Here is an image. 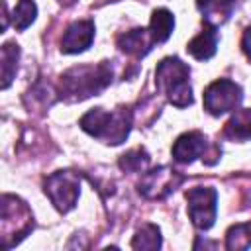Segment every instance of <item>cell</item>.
Returning a JSON list of instances; mask_svg holds the SVG:
<instances>
[{
  "instance_id": "ba28073f",
  "label": "cell",
  "mask_w": 251,
  "mask_h": 251,
  "mask_svg": "<svg viewBox=\"0 0 251 251\" xmlns=\"http://www.w3.org/2000/svg\"><path fill=\"white\" fill-rule=\"evenodd\" d=\"M182 182V175H178L171 167H157L149 173H145L137 184V190L141 196L149 200H161L169 196L178 184Z\"/></svg>"
},
{
  "instance_id": "44dd1931",
  "label": "cell",
  "mask_w": 251,
  "mask_h": 251,
  "mask_svg": "<svg viewBox=\"0 0 251 251\" xmlns=\"http://www.w3.org/2000/svg\"><path fill=\"white\" fill-rule=\"evenodd\" d=\"M241 49H243V53L247 55V59L251 61V25L243 31V37H241Z\"/></svg>"
},
{
  "instance_id": "3957f363",
  "label": "cell",
  "mask_w": 251,
  "mask_h": 251,
  "mask_svg": "<svg viewBox=\"0 0 251 251\" xmlns=\"http://www.w3.org/2000/svg\"><path fill=\"white\" fill-rule=\"evenodd\" d=\"M155 86L176 108H186L194 100L190 86V69L178 57H165L157 65Z\"/></svg>"
},
{
  "instance_id": "ac0fdd59",
  "label": "cell",
  "mask_w": 251,
  "mask_h": 251,
  "mask_svg": "<svg viewBox=\"0 0 251 251\" xmlns=\"http://www.w3.org/2000/svg\"><path fill=\"white\" fill-rule=\"evenodd\" d=\"M251 247V222L235 224L226 231V249L245 251Z\"/></svg>"
},
{
  "instance_id": "2e32d148",
  "label": "cell",
  "mask_w": 251,
  "mask_h": 251,
  "mask_svg": "<svg viewBox=\"0 0 251 251\" xmlns=\"http://www.w3.org/2000/svg\"><path fill=\"white\" fill-rule=\"evenodd\" d=\"M18 61H20V45L14 41H8L0 49V69H2V90H6L18 71Z\"/></svg>"
},
{
  "instance_id": "6da1fadb",
  "label": "cell",
  "mask_w": 251,
  "mask_h": 251,
  "mask_svg": "<svg viewBox=\"0 0 251 251\" xmlns=\"http://www.w3.org/2000/svg\"><path fill=\"white\" fill-rule=\"evenodd\" d=\"M112 82V65L102 61L98 65H78L65 71L59 78V94L63 100L80 102L100 94Z\"/></svg>"
},
{
  "instance_id": "ffe728a7",
  "label": "cell",
  "mask_w": 251,
  "mask_h": 251,
  "mask_svg": "<svg viewBox=\"0 0 251 251\" xmlns=\"http://www.w3.org/2000/svg\"><path fill=\"white\" fill-rule=\"evenodd\" d=\"M151 157L149 153L143 149V147H137V149H131L127 153H124L118 161L120 169L126 171V173H139V171H145L147 165H149Z\"/></svg>"
},
{
  "instance_id": "52a82bcc",
  "label": "cell",
  "mask_w": 251,
  "mask_h": 251,
  "mask_svg": "<svg viewBox=\"0 0 251 251\" xmlns=\"http://www.w3.org/2000/svg\"><path fill=\"white\" fill-rule=\"evenodd\" d=\"M186 212L190 222L198 229H210L216 222L218 212V192L212 186H194L186 190Z\"/></svg>"
},
{
  "instance_id": "30bf717a",
  "label": "cell",
  "mask_w": 251,
  "mask_h": 251,
  "mask_svg": "<svg viewBox=\"0 0 251 251\" xmlns=\"http://www.w3.org/2000/svg\"><path fill=\"white\" fill-rule=\"evenodd\" d=\"M206 147H208V141H206V135L200 133V131H186L182 135L176 137V141L173 143V159L176 163H192L194 159L202 157L206 153Z\"/></svg>"
},
{
  "instance_id": "e0dca14e",
  "label": "cell",
  "mask_w": 251,
  "mask_h": 251,
  "mask_svg": "<svg viewBox=\"0 0 251 251\" xmlns=\"http://www.w3.org/2000/svg\"><path fill=\"white\" fill-rule=\"evenodd\" d=\"M163 243L161 239V229L155 224H145L137 229V233L131 239V249H141V251H155Z\"/></svg>"
},
{
  "instance_id": "7402d4cb",
  "label": "cell",
  "mask_w": 251,
  "mask_h": 251,
  "mask_svg": "<svg viewBox=\"0 0 251 251\" xmlns=\"http://www.w3.org/2000/svg\"><path fill=\"white\" fill-rule=\"evenodd\" d=\"M8 27V10H6V2L2 0V31Z\"/></svg>"
},
{
  "instance_id": "9c48e42d",
  "label": "cell",
  "mask_w": 251,
  "mask_h": 251,
  "mask_svg": "<svg viewBox=\"0 0 251 251\" xmlns=\"http://www.w3.org/2000/svg\"><path fill=\"white\" fill-rule=\"evenodd\" d=\"M94 31H96V27H94L92 20L73 22L63 33L61 51L67 55H76V53L86 51L94 41Z\"/></svg>"
},
{
  "instance_id": "8992f818",
  "label": "cell",
  "mask_w": 251,
  "mask_h": 251,
  "mask_svg": "<svg viewBox=\"0 0 251 251\" xmlns=\"http://www.w3.org/2000/svg\"><path fill=\"white\" fill-rule=\"evenodd\" d=\"M204 110L210 116H224L239 108L243 100V90L237 82L229 78H218L204 90Z\"/></svg>"
},
{
  "instance_id": "277c9868",
  "label": "cell",
  "mask_w": 251,
  "mask_h": 251,
  "mask_svg": "<svg viewBox=\"0 0 251 251\" xmlns=\"http://www.w3.org/2000/svg\"><path fill=\"white\" fill-rule=\"evenodd\" d=\"M2 216H0V237L2 249H12L33 229V214L29 206L14 194L2 196Z\"/></svg>"
},
{
  "instance_id": "4fadbf2b",
  "label": "cell",
  "mask_w": 251,
  "mask_h": 251,
  "mask_svg": "<svg viewBox=\"0 0 251 251\" xmlns=\"http://www.w3.org/2000/svg\"><path fill=\"white\" fill-rule=\"evenodd\" d=\"M196 6L202 14V22L218 27L229 20L235 0H196Z\"/></svg>"
},
{
  "instance_id": "9a60e30c",
  "label": "cell",
  "mask_w": 251,
  "mask_h": 251,
  "mask_svg": "<svg viewBox=\"0 0 251 251\" xmlns=\"http://www.w3.org/2000/svg\"><path fill=\"white\" fill-rule=\"evenodd\" d=\"M175 29V16L167 10V8H157L153 10L151 14V22H149V31H151V37L157 43H165L171 33Z\"/></svg>"
},
{
  "instance_id": "8fae6325",
  "label": "cell",
  "mask_w": 251,
  "mask_h": 251,
  "mask_svg": "<svg viewBox=\"0 0 251 251\" xmlns=\"http://www.w3.org/2000/svg\"><path fill=\"white\" fill-rule=\"evenodd\" d=\"M153 45H155V41L151 37L149 27L147 29L145 27H135V29H129V31H126L118 37L120 51L126 53V55H131L135 59L145 57L153 49Z\"/></svg>"
},
{
  "instance_id": "7c38bea8",
  "label": "cell",
  "mask_w": 251,
  "mask_h": 251,
  "mask_svg": "<svg viewBox=\"0 0 251 251\" xmlns=\"http://www.w3.org/2000/svg\"><path fill=\"white\" fill-rule=\"evenodd\" d=\"M216 29H218V27L204 24L202 31L186 43L188 55H192V57L198 59V61H208V59H212V57L216 55V49H218V31H216Z\"/></svg>"
},
{
  "instance_id": "d6986e66",
  "label": "cell",
  "mask_w": 251,
  "mask_h": 251,
  "mask_svg": "<svg viewBox=\"0 0 251 251\" xmlns=\"http://www.w3.org/2000/svg\"><path fill=\"white\" fill-rule=\"evenodd\" d=\"M35 16H37L35 2L33 0H20L14 8V14H12V25L18 31H24L25 27H29L35 22Z\"/></svg>"
},
{
  "instance_id": "5bb4252c",
  "label": "cell",
  "mask_w": 251,
  "mask_h": 251,
  "mask_svg": "<svg viewBox=\"0 0 251 251\" xmlns=\"http://www.w3.org/2000/svg\"><path fill=\"white\" fill-rule=\"evenodd\" d=\"M224 135L231 141H249L251 139V108L233 110L231 118L224 126Z\"/></svg>"
},
{
  "instance_id": "5b68a950",
  "label": "cell",
  "mask_w": 251,
  "mask_h": 251,
  "mask_svg": "<svg viewBox=\"0 0 251 251\" xmlns=\"http://www.w3.org/2000/svg\"><path fill=\"white\" fill-rule=\"evenodd\" d=\"M43 190L49 196L51 204L61 214H67L76 206V200L80 196V178L73 171H57L45 178Z\"/></svg>"
},
{
  "instance_id": "7a4b0ae2",
  "label": "cell",
  "mask_w": 251,
  "mask_h": 251,
  "mask_svg": "<svg viewBox=\"0 0 251 251\" xmlns=\"http://www.w3.org/2000/svg\"><path fill=\"white\" fill-rule=\"evenodd\" d=\"M131 124H133L131 112L129 108H124V106L116 108L114 112H106L104 108H92L78 122L82 131H86L88 135L108 145L124 143L129 135Z\"/></svg>"
}]
</instances>
